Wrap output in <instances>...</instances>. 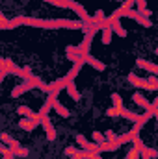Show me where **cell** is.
Returning <instances> with one entry per match:
<instances>
[{
    "mask_svg": "<svg viewBox=\"0 0 158 159\" xmlns=\"http://www.w3.org/2000/svg\"><path fill=\"white\" fill-rule=\"evenodd\" d=\"M77 143H78L84 150H87V152H99V146L93 144V143H89L84 135H77Z\"/></svg>",
    "mask_w": 158,
    "mask_h": 159,
    "instance_id": "1",
    "label": "cell"
},
{
    "mask_svg": "<svg viewBox=\"0 0 158 159\" xmlns=\"http://www.w3.org/2000/svg\"><path fill=\"white\" fill-rule=\"evenodd\" d=\"M41 124H43V128L47 129V137H48V141H54L56 131H54V128H52V124H50V119H48L47 115H43V117H41Z\"/></svg>",
    "mask_w": 158,
    "mask_h": 159,
    "instance_id": "2",
    "label": "cell"
},
{
    "mask_svg": "<svg viewBox=\"0 0 158 159\" xmlns=\"http://www.w3.org/2000/svg\"><path fill=\"white\" fill-rule=\"evenodd\" d=\"M19 115H22L24 119H34V120H41V115H37V113H34L30 107H26V106H21L19 109Z\"/></svg>",
    "mask_w": 158,
    "mask_h": 159,
    "instance_id": "3",
    "label": "cell"
},
{
    "mask_svg": "<svg viewBox=\"0 0 158 159\" xmlns=\"http://www.w3.org/2000/svg\"><path fill=\"white\" fill-rule=\"evenodd\" d=\"M84 61H86V63H89V65H91L93 69H97V70H104V69H106V65H104L102 61L95 59V57H93V56H89V54H87V56L84 57Z\"/></svg>",
    "mask_w": 158,
    "mask_h": 159,
    "instance_id": "4",
    "label": "cell"
},
{
    "mask_svg": "<svg viewBox=\"0 0 158 159\" xmlns=\"http://www.w3.org/2000/svg\"><path fill=\"white\" fill-rule=\"evenodd\" d=\"M37 122L39 120H34V119H22L19 122V126L24 129V131H32V129H36V126H37Z\"/></svg>",
    "mask_w": 158,
    "mask_h": 159,
    "instance_id": "5",
    "label": "cell"
},
{
    "mask_svg": "<svg viewBox=\"0 0 158 159\" xmlns=\"http://www.w3.org/2000/svg\"><path fill=\"white\" fill-rule=\"evenodd\" d=\"M108 22H110V26H112V30L116 32V34H119V37H125L126 35V30L119 24L117 19H108Z\"/></svg>",
    "mask_w": 158,
    "mask_h": 159,
    "instance_id": "6",
    "label": "cell"
},
{
    "mask_svg": "<svg viewBox=\"0 0 158 159\" xmlns=\"http://www.w3.org/2000/svg\"><path fill=\"white\" fill-rule=\"evenodd\" d=\"M138 67H141V69H145V70H151V72L158 74V65L151 63V61H145V59H138Z\"/></svg>",
    "mask_w": 158,
    "mask_h": 159,
    "instance_id": "7",
    "label": "cell"
},
{
    "mask_svg": "<svg viewBox=\"0 0 158 159\" xmlns=\"http://www.w3.org/2000/svg\"><path fill=\"white\" fill-rule=\"evenodd\" d=\"M140 152H141V157L143 159H156L158 157V152L155 150V148H147V146H143Z\"/></svg>",
    "mask_w": 158,
    "mask_h": 159,
    "instance_id": "8",
    "label": "cell"
},
{
    "mask_svg": "<svg viewBox=\"0 0 158 159\" xmlns=\"http://www.w3.org/2000/svg\"><path fill=\"white\" fill-rule=\"evenodd\" d=\"M67 93H69V96H71L73 100H80V93H78V89L75 87V83H73V81H69V83H67Z\"/></svg>",
    "mask_w": 158,
    "mask_h": 159,
    "instance_id": "9",
    "label": "cell"
},
{
    "mask_svg": "<svg viewBox=\"0 0 158 159\" xmlns=\"http://www.w3.org/2000/svg\"><path fill=\"white\" fill-rule=\"evenodd\" d=\"M112 26L108 24V26H104V32H102V43L104 44H110V41H112Z\"/></svg>",
    "mask_w": 158,
    "mask_h": 159,
    "instance_id": "10",
    "label": "cell"
},
{
    "mask_svg": "<svg viewBox=\"0 0 158 159\" xmlns=\"http://www.w3.org/2000/svg\"><path fill=\"white\" fill-rule=\"evenodd\" d=\"M54 109H56V113H58V115H62V117H65V119L69 117V111H67V107H65L63 104H60L58 100H56V104H54Z\"/></svg>",
    "mask_w": 158,
    "mask_h": 159,
    "instance_id": "11",
    "label": "cell"
},
{
    "mask_svg": "<svg viewBox=\"0 0 158 159\" xmlns=\"http://www.w3.org/2000/svg\"><path fill=\"white\" fill-rule=\"evenodd\" d=\"M134 100H136V104H140V106H143L145 109H153V104H149L141 94H134Z\"/></svg>",
    "mask_w": 158,
    "mask_h": 159,
    "instance_id": "12",
    "label": "cell"
},
{
    "mask_svg": "<svg viewBox=\"0 0 158 159\" xmlns=\"http://www.w3.org/2000/svg\"><path fill=\"white\" fill-rule=\"evenodd\" d=\"M140 157H141V152H140V148H138V146L130 148V150H128V154H126V159H140Z\"/></svg>",
    "mask_w": 158,
    "mask_h": 159,
    "instance_id": "13",
    "label": "cell"
},
{
    "mask_svg": "<svg viewBox=\"0 0 158 159\" xmlns=\"http://www.w3.org/2000/svg\"><path fill=\"white\" fill-rule=\"evenodd\" d=\"M112 100H114V107H117L119 111L125 109V107H123V98H121L119 94H112Z\"/></svg>",
    "mask_w": 158,
    "mask_h": 159,
    "instance_id": "14",
    "label": "cell"
},
{
    "mask_svg": "<svg viewBox=\"0 0 158 159\" xmlns=\"http://www.w3.org/2000/svg\"><path fill=\"white\" fill-rule=\"evenodd\" d=\"M104 137H106V135H102V133H101V131H95V133H93V139H95V143H97V144H99V146H101V144H104V143H106V139H104Z\"/></svg>",
    "mask_w": 158,
    "mask_h": 159,
    "instance_id": "15",
    "label": "cell"
},
{
    "mask_svg": "<svg viewBox=\"0 0 158 159\" xmlns=\"http://www.w3.org/2000/svg\"><path fill=\"white\" fill-rule=\"evenodd\" d=\"M89 157V152L87 150H78L75 156H71V159H87Z\"/></svg>",
    "mask_w": 158,
    "mask_h": 159,
    "instance_id": "16",
    "label": "cell"
},
{
    "mask_svg": "<svg viewBox=\"0 0 158 159\" xmlns=\"http://www.w3.org/2000/svg\"><path fill=\"white\" fill-rule=\"evenodd\" d=\"M13 154H15V156H19V157H26V156H28V148H21V146H19Z\"/></svg>",
    "mask_w": 158,
    "mask_h": 159,
    "instance_id": "17",
    "label": "cell"
},
{
    "mask_svg": "<svg viewBox=\"0 0 158 159\" xmlns=\"http://www.w3.org/2000/svg\"><path fill=\"white\" fill-rule=\"evenodd\" d=\"M106 115H108V117H119V115H121V111H119L117 107H110V109L106 111Z\"/></svg>",
    "mask_w": 158,
    "mask_h": 159,
    "instance_id": "18",
    "label": "cell"
},
{
    "mask_svg": "<svg viewBox=\"0 0 158 159\" xmlns=\"http://www.w3.org/2000/svg\"><path fill=\"white\" fill-rule=\"evenodd\" d=\"M13 141H15V139H11L7 133H2V143H4V144H9V146H11V144H13Z\"/></svg>",
    "mask_w": 158,
    "mask_h": 159,
    "instance_id": "19",
    "label": "cell"
},
{
    "mask_svg": "<svg viewBox=\"0 0 158 159\" xmlns=\"http://www.w3.org/2000/svg\"><path fill=\"white\" fill-rule=\"evenodd\" d=\"M104 135H106V137H108V141H112V143H114V141H117V139H119V135H116V133H114L112 129H110V131H106Z\"/></svg>",
    "mask_w": 158,
    "mask_h": 159,
    "instance_id": "20",
    "label": "cell"
},
{
    "mask_svg": "<svg viewBox=\"0 0 158 159\" xmlns=\"http://www.w3.org/2000/svg\"><path fill=\"white\" fill-rule=\"evenodd\" d=\"M77 152H78V148H73V146H69V148H65V154H67L69 157H71V156H75Z\"/></svg>",
    "mask_w": 158,
    "mask_h": 159,
    "instance_id": "21",
    "label": "cell"
},
{
    "mask_svg": "<svg viewBox=\"0 0 158 159\" xmlns=\"http://www.w3.org/2000/svg\"><path fill=\"white\" fill-rule=\"evenodd\" d=\"M95 159H101V152H97V154H95Z\"/></svg>",
    "mask_w": 158,
    "mask_h": 159,
    "instance_id": "22",
    "label": "cell"
},
{
    "mask_svg": "<svg viewBox=\"0 0 158 159\" xmlns=\"http://www.w3.org/2000/svg\"><path fill=\"white\" fill-rule=\"evenodd\" d=\"M153 106H155V107H158V98L155 100V102H153Z\"/></svg>",
    "mask_w": 158,
    "mask_h": 159,
    "instance_id": "23",
    "label": "cell"
},
{
    "mask_svg": "<svg viewBox=\"0 0 158 159\" xmlns=\"http://www.w3.org/2000/svg\"><path fill=\"white\" fill-rule=\"evenodd\" d=\"M156 54H158V48H156Z\"/></svg>",
    "mask_w": 158,
    "mask_h": 159,
    "instance_id": "24",
    "label": "cell"
}]
</instances>
